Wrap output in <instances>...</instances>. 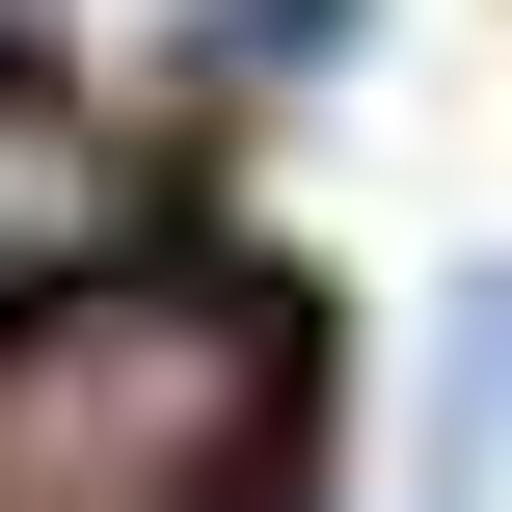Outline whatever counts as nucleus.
Masks as SVG:
<instances>
[{
  "label": "nucleus",
  "instance_id": "f257e3e1",
  "mask_svg": "<svg viewBox=\"0 0 512 512\" xmlns=\"http://www.w3.org/2000/svg\"><path fill=\"white\" fill-rule=\"evenodd\" d=\"M297 432V324L243 270H54L0 297V512H243Z\"/></svg>",
  "mask_w": 512,
  "mask_h": 512
},
{
  "label": "nucleus",
  "instance_id": "f03ea898",
  "mask_svg": "<svg viewBox=\"0 0 512 512\" xmlns=\"http://www.w3.org/2000/svg\"><path fill=\"white\" fill-rule=\"evenodd\" d=\"M432 378H459V432H512V270H459V297H432Z\"/></svg>",
  "mask_w": 512,
  "mask_h": 512
}]
</instances>
